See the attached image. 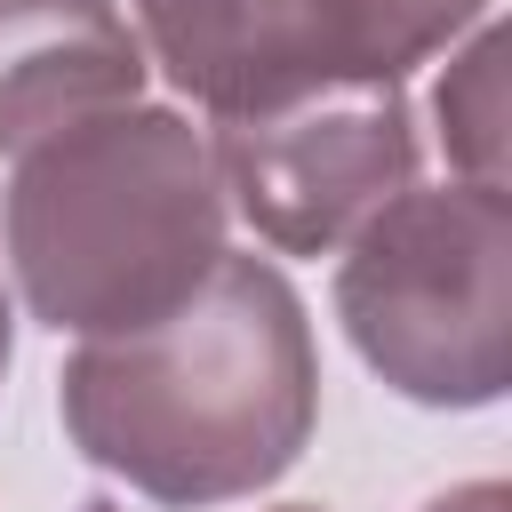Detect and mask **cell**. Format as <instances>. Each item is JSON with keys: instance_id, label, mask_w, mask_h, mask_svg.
I'll return each mask as SVG.
<instances>
[{"instance_id": "cell-2", "label": "cell", "mask_w": 512, "mask_h": 512, "mask_svg": "<svg viewBox=\"0 0 512 512\" xmlns=\"http://www.w3.org/2000/svg\"><path fill=\"white\" fill-rule=\"evenodd\" d=\"M232 200L168 104H112L16 152L0 192V256L24 312L56 336H136L224 264Z\"/></svg>"}, {"instance_id": "cell-8", "label": "cell", "mask_w": 512, "mask_h": 512, "mask_svg": "<svg viewBox=\"0 0 512 512\" xmlns=\"http://www.w3.org/2000/svg\"><path fill=\"white\" fill-rule=\"evenodd\" d=\"M368 8H376V24H384V48H392L400 80H408L416 64L448 56V48L488 16V0H368Z\"/></svg>"}, {"instance_id": "cell-4", "label": "cell", "mask_w": 512, "mask_h": 512, "mask_svg": "<svg viewBox=\"0 0 512 512\" xmlns=\"http://www.w3.org/2000/svg\"><path fill=\"white\" fill-rule=\"evenodd\" d=\"M232 216L280 256H336L392 192L416 184V112L400 80H344L208 136Z\"/></svg>"}, {"instance_id": "cell-6", "label": "cell", "mask_w": 512, "mask_h": 512, "mask_svg": "<svg viewBox=\"0 0 512 512\" xmlns=\"http://www.w3.org/2000/svg\"><path fill=\"white\" fill-rule=\"evenodd\" d=\"M144 40L112 0H0V152L144 96Z\"/></svg>"}, {"instance_id": "cell-11", "label": "cell", "mask_w": 512, "mask_h": 512, "mask_svg": "<svg viewBox=\"0 0 512 512\" xmlns=\"http://www.w3.org/2000/svg\"><path fill=\"white\" fill-rule=\"evenodd\" d=\"M272 512H320V504H272Z\"/></svg>"}, {"instance_id": "cell-3", "label": "cell", "mask_w": 512, "mask_h": 512, "mask_svg": "<svg viewBox=\"0 0 512 512\" xmlns=\"http://www.w3.org/2000/svg\"><path fill=\"white\" fill-rule=\"evenodd\" d=\"M352 352L416 408H496L512 384V200L504 184H408L336 248Z\"/></svg>"}, {"instance_id": "cell-1", "label": "cell", "mask_w": 512, "mask_h": 512, "mask_svg": "<svg viewBox=\"0 0 512 512\" xmlns=\"http://www.w3.org/2000/svg\"><path fill=\"white\" fill-rule=\"evenodd\" d=\"M72 448L168 512L272 488L320 424V352L280 264L232 256L152 328L88 336L56 376Z\"/></svg>"}, {"instance_id": "cell-5", "label": "cell", "mask_w": 512, "mask_h": 512, "mask_svg": "<svg viewBox=\"0 0 512 512\" xmlns=\"http://www.w3.org/2000/svg\"><path fill=\"white\" fill-rule=\"evenodd\" d=\"M136 40L208 120H248L344 80H400L368 0H136Z\"/></svg>"}, {"instance_id": "cell-10", "label": "cell", "mask_w": 512, "mask_h": 512, "mask_svg": "<svg viewBox=\"0 0 512 512\" xmlns=\"http://www.w3.org/2000/svg\"><path fill=\"white\" fill-rule=\"evenodd\" d=\"M8 360H16V312H8V288H0V376H8Z\"/></svg>"}, {"instance_id": "cell-9", "label": "cell", "mask_w": 512, "mask_h": 512, "mask_svg": "<svg viewBox=\"0 0 512 512\" xmlns=\"http://www.w3.org/2000/svg\"><path fill=\"white\" fill-rule=\"evenodd\" d=\"M424 512H512V488H504V480H464V488L432 496Z\"/></svg>"}, {"instance_id": "cell-7", "label": "cell", "mask_w": 512, "mask_h": 512, "mask_svg": "<svg viewBox=\"0 0 512 512\" xmlns=\"http://www.w3.org/2000/svg\"><path fill=\"white\" fill-rule=\"evenodd\" d=\"M432 120H440V152L464 184H504V32L488 16L448 56V72L432 88Z\"/></svg>"}]
</instances>
